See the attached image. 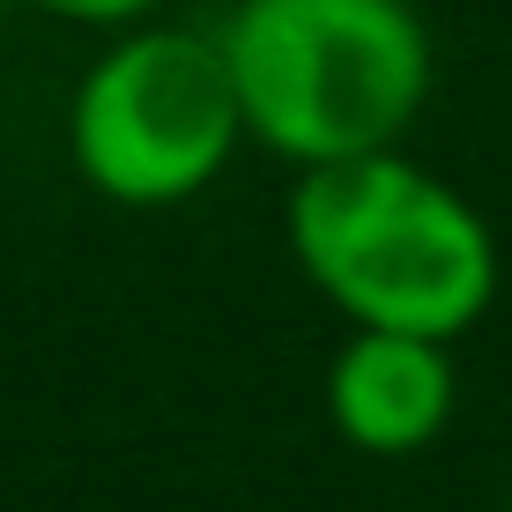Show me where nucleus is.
<instances>
[{"label":"nucleus","mask_w":512,"mask_h":512,"mask_svg":"<svg viewBox=\"0 0 512 512\" xmlns=\"http://www.w3.org/2000/svg\"><path fill=\"white\" fill-rule=\"evenodd\" d=\"M290 260L349 327L461 342L498 297L483 208L401 149L312 164L290 186Z\"/></svg>","instance_id":"f257e3e1"},{"label":"nucleus","mask_w":512,"mask_h":512,"mask_svg":"<svg viewBox=\"0 0 512 512\" xmlns=\"http://www.w3.org/2000/svg\"><path fill=\"white\" fill-rule=\"evenodd\" d=\"M216 45L245 141L297 171L401 149L431 97L416 0H238Z\"/></svg>","instance_id":"f03ea898"},{"label":"nucleus","mask_w":512,"mask_h":512,"mask_svg":"<svg viewBox=\"0 0 512 512\" xmlns=\"http://www.w3.org/2000/svg\"><path fill=\"white\" fill-rule=\"evenodd\" d=\"M238 149L245 119L216 30L164 15L127 23L67 97V164L119 208H179L216 186Z\"/></svg>","instance_id":"7ed1b4c3"},{"label":"nucleus","mask_w":512,"mask_h":512,"mask_svg":"<svg viewBox=\"0 0 512 512\" xmlns=\"http://www.w3.org/2000/svg\"><path fill=\"white\" fill-rule=\"evenodd\" d=\"M461 409V364L453 342L394 327H349V342L327 364V423L357 453L401 461L423 453Z\"/></svg>","instance_id":"20e7f679"},{"label":"nucleus","mask_w":512,"mask_h":512,"mask_svg":"<svg viewBox=\"0 0 512 512\" xmlns=\"http://www.w3.org/2000/svg\"><path fill=\"white\" fill-rule=\"evenodd\" d=\"M23 8L52 15V23H75V30H127V23L164 15L171 0H23Z\"/></svg>","instance_id":"39448f33"}]
</instances>
